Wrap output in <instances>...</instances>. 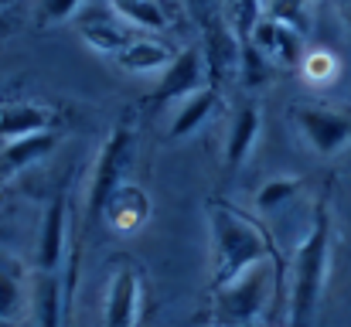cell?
Returning <instances> with one entry per match:
<instances>
[{
    "label": "cell",
    "instance_id": "1",
    "mask_svg": "<svg viewBox=\"0 0 351 327\" xmlns=\"http://www.w3.org/2000/svg\"><path fill=\"white\" fill-rule=\"evenodd\" d=\"M208 228H212V287L232 283L239 273L273 256V242L263 232V225L229 202H208Z\"/></svg>",
    "mask_w": 351,
    "mask_h": 327
},
{
    "label": "cell",
    "instance_id": "2",
    "mask_svg": "<svg viewBox=\"0 0 351 327\" xmlns=\"http://www.w3.org/2000/svg\"><path fill=\"white\" fill-rule=\"evenodd\" d=\"M328 269H331V215H328V202H321L314 205L311 228L300 239L290 263V314H287L290 327L314 324L324 297Z\"/></svg>",
    "mask_w": 351,
    "mask_h": 327
},
{
    "label": "cell",
    "instance_id": "3",
    "mask_svg": "<svg viewBox=\"0 0 351 327\" xmlns=\"http://www.w3.org/2000/svg\"><path fill=\"white\" fill-rule=\"evenodd\" d=\"M273 283H276V266H273V256H269V259L249 266L245 273H239L232 283L215 287L212 327H252L269 304Z\"/></svg>",
    "mask_w": 351,
    "mask_h": 327
},
{
    "label": "cell",
    "instance_id": "4",
    "mask_svg": "<svg viewBox=\"0 0 351 327\" xmlns=\"http://www.w3.org/2000/svg\"><path fill=\"white\" fill-rule=\"evenodd\" d=\"M130 150H133V126H130V119H119L117 126L110 130V136L103 140V147L96 154V164L89 171V198H86L89 221L103 215L106 202L123 184V171L130 164Z\"/></svg>",
    "mask_w": 351,
    "mask_h": 327
},
{
    "label": "cell",
    "instance_id": "5",
    "mask_svg": "<svg viewBox=\"0 0 351 327\" xmlns=\"http://www.w3.org/2000/svg\"><path fill=\"white\" fill-rule=\"evenodd\" d=\"M293 123L317 157H335L351 147V116L328 106H297Z\"/></svg>",
    "mask_w": 351,
    "mask_h": 327
},
{
    "label": "cell",
    "instance_id": "6",
    "mask_svg": "<svg viewBox=\"0 0 351 327\" xmlns=\"http://www.w3.org/2000/svg\"><path fill=\"white\" fill-rule=\"evenodd\" d=\"M143 314V273L133 259H117V269L106 283L103 327H136Z\"/></svg>",
    "mask_w": 351,
    "mask_h": 327
},
{
    "label": "cell",
    "instance_id": "7",
    "mask_svg": "<svg viewBox=\"0 0 351 327\" xmlns=\"http://www.w3.org/2000/svg\"><path fill=\"white\" fill-rule=\"evenodd\" d=\"M75 218L69 195H55V202L48 205L45 221H41V239H38V252H34V269L38 273H62L65 269V256H69V232H72Z\"/></svg>",
    "mask_w": 351,
    "mask_h": 327
},
{
    "label": "cell",
    "instance_id": "8",
    "mask_svg": "<svg viewBox=\"0 0 351 327\" xmlns=\"http://www.w3.org/2000/svg\"><path fill=\"white\" fill-rule=\"evenodd\" d=\"M212 86L208 79V65H205V51L202 48H184L174 55V62L167 65L160 86L154 89V103H174V99H188L198 89Z\"/></svg>",
    "mask_w": 351,
    "mask_h": 327
},
{
    "label": "cell",
    "instance_id": "9",
    "mask_svg": "<svg viewBox=\"0 0 351 327\" xmlns=\"http://www.w3.org/2000/svg\"><path fill=\"white\" fill-rule=\"evenodd\" d=\"M205 65H208V79L212 86H219V79L239 75V51L242 41L235 38V31L226 24L222 14L205 17Z\"/></svg>",
    "mask_w": 351,
    "mask_h": 327
},
{
    "label": "cell",
    "instance_id": "10",
    "mask_svg": "<svg viewBox=\"0 0 351 327\" xmlns=\"http://www.w3.org/2000/svg\"><path fill=\"white\" fill-rule=\"evenodd\" d=\"M249 41H252L273 65H287V69H290V65H300V58H304V34H297V31H290V27L269 21V17H263V21L252 27Z\"/></svg>",
    "mask_w": 351,
    "mask_h": 327
},
{
    "label": "cell",
    "instance_id": "11",
    "mask_svg": "<svg viewBox=\"0 0 351 327\" xmlns=\"http://www.w3.org/2000/svg\"><path fill=\"white\" fill-rule=\"evenodd\" d=\"M55 123V109L34 99H21V103H3L0 106V140H21V136H34V133H48Z\"/></svg>",
    "mask_w": 351,
    "mask_h": 327
},
{
    "label": "cell",
    "instance_id": "12",
    "mask_svg": "<svg viewBox=\"0 0 351 327\" xmlns=\"http://www.w3.org/2000/svg\"><path fill=\"white\" fill-rule=\"evenodd\" d=\"M79 34H82V41H86L93 51H99V55H119L130 41H136L117 14H106V10H89V14H82Z\"/></svg>",
    "mask_w": 351,
    "mask_h": 327
},
{
    "label": "cell",
    "instance_id": "13",
    "mask_svg": "<svg viewBox=\"0 0 351 327\" xmlns=\"http://www.w3.org/2000/svg\"><path fill=\"white\" fill-rule=\"evenodd\" d=\"M103 218H106V225L119 232V235H133L147 218H150V198L140 191V188H133V184H119L117 191H113V198L106 202V208H103Z\"/></svg>",
    "mask_w": 351,
    "mask_h": 327
},
{
    "label": "cell",
    "instance_id": "14",
    "mask_svg": "<svg viewBox=\"0 0 351 327\" xmlns=\"http://www.w3.org/2000/svg\"><path fill=\"white\" fill-rule=\"evenodd\" d=\"M31 317L38 327H65V300H62V273L31 276Z\"/></svg>",
    "mask_w": 351,
    "mask_h": 327
},
{
    "label": "cell",
    "instance_id": "15",
    "mask_svg": "<svg viewBox=\"0 0 351 327\" xmlns=\"http://www.w3.org/2000/svg\"><path fill=\"white\" fill-rule=\"evenodd\" d=\"M259 130H263V112L256 103L242 106L235 112L232 126H229V136H226V167H242L259 140Z\"/></svg>",
    "mask_w": 351,
    "mask_h": 327
},
{
    "label": "cell",
    "instance_id": "16",
    "mask_svg": "<svg viewBox=\"0 0 351 327\" xmlns=\"http://www.w3.org/2000/svg\"><path fill=\"white\" fill-rule=\"evenodd\" d=\"M215 106H219V89L215 86H205L195 96L181 99V109H178V116H174V123L167 130V140H184V136L198 133L208 123V116L215 112Z\"/></svg>",
    "mask_w": 351,
    "mask_h": 327
},
{
    "label": "cell",
    "instance_id": "17",
    "mask_svg": "<svg viewBox=\"0 0 351 327\" xmlns=\"http://www.w3.org/2000/svg\"><path fill=\"white\" fill-rule=\"evenodd\" d=\"M171 62H174V51H171L164 41H154V38H136V41H130L117 55V65L123 72H133V75L160 72V69H167Z\"/></svg>",
    "mask_w": 351,
    "mask_h": 327
},
{
    "label": "cell",
    "instance_id": "18",
    "mask_svg": "<svg viewBox=\"0 0 351 327\" xmlns=\"http://www.w3.org/2000/svg\"><path fill=\"white\" fill-rule=\"evenodd\" d=\"M58 136L48 130V133H34V136H21V140H10L3 143V154H0V171L3 174H17L38 160H45L51 150H55Z\"/></svg>",
    "mask_w": 351,
    "mask_h": 327
},
{
    "label": "cell",
    "instance_id": "19",
    "mask_svg": "<svg viewBox=\"0 0 351 327\" xmlns=\"http://www.w3.org/2000/svg\"><path fill=\"white\" fill-rule=\"evenodd\" d=\"M31 314V283L17 266H0V321H24Z\"/></svg>",
    "mask_w": 351,
    "mask_h": 327
},
{
    "label": "cell",
    "instance_id": "20",
    "mask_svg": "<svg viewBox=\"0 0 351 327\" xmlns=\"http://www.w3.org/2000/svg\"><path fill=\"white\" fill-rule=\"evenodd\" d=\"M300 79L311 86V89H328L341 79V58L331 51V48H311L304 51L300 58Z\"/></svg>",
    "mask_w": 351,
    "mask_h": 327
},
{
    "label": "cell",
    "instance_id": "21",
    "mask_svg": "<svg viewBox=\"0 0 351 327\" xmlns=\"http://www.w3.org/2000/svg\"><path fill=\"white\" fill-rule=\"evenodd\" d=\"M263 17L307 38L314 27V0H263Z\"/></svg>",
    "mask_w": 351,
    "mask_h": 327
},
{
    "label": "cell",
    "instance_id": "22",
    "mask_svg": "<svg viewBox=\"0 0 351 327\" xmlns=\"http://www.w3.org/2000/svg\"><path fill=\"white\" fill-rule=\"evenodd\" d=\"M113 14L130 27H143V31H164L167 27V14L160 0H110Z\"/></svg>",
    "mask_w": 351,
    "mask_h": 327
},
{
    "label": "cell",
    "instance_id": "23",
    "mask_svg": "<svg viewBox=\"0 0 351 327\" xmlns=\"http://www.w3.org/2000/svg\"><path fill=\"white\" fill-rule=\"evenodd\" d=\"M273 72H276V65L252 41H242V51H239V82L245 89H263L273 79Z\"/></svg>",
    "mask_w": 351,
    "mask_h": 327
},
{
    "label": "cell",
    "instance_id": "24",
    "mask_svg": "<svg viewBox=\"0 0 351 327\" xmlns=\"http://www.w3.org/2000/svg\"><path fill=\"white\" fill-rule=\"evenodd\" d=\"M300 188H304L300 178H269V181H263V188L256 191L252 205H256L259 212H280V208H287V205L300 195Z\"/></svg>",
    "mask_w": 351,
    "mask_h": 327
},
{
    "label": "cell",
    "instance_id": "25",
    "mask_svg": "<svg viewBox=\"0 0 351 327\" xmlns=\"http://www.w3.org/2000/svg\"><path fill=\"white\" fill-rule=\"evenodd\" d=\"M263 21V0H226V24L239 41H249L252 27Z\"/></svg>",
    "mask_w": 351,
    "mask_h": 327
},
{
    "label": "cell",
    "instance_id": "26",
    "mask_svg": "<svg viewBox=\"0 0 351 327\" xmlns=\"http://www.w3.org/2000/svg\"><path fill=\"white\" fill-rule=\"evenodd\" d=\"M79 7H82V0H41L38 21H41V24H58V21L75 17Z\"/></svg>",
    "mask_w": 351,
    "mask_h": 327
},
{
    "label": "cell",
    "instance_id": "27",
    "mask_svg": "<svg viewBox=\"0 0 351 327\" xmlns=\"http://www.w3.org/2000/svg\"><path fill=\"white\" fill-rule=\"evenodd\" d=\"M195 3H198V7H212L215 0H195Z\"/></svg>",
    "mask_w": 351,
    "mask_h": 327
},
{
    "label": "cell",
    "instance_id": "28",
    "mask_svg": "<svg viewBox=\"0 0 351 327\" xmlns=\"http://www.w3.org/2000/svg\"><path fill=\"white\" fill-rule=\"evenodd\" d=\"M10 3H14V0H0V7H10Z\"/></svg>",
    "mask_w": 351,
    "mask_h": 327
}]
</instances>
